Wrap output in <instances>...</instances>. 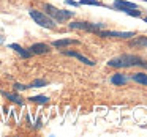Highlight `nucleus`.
<instances>
[{"instance_id":"nucleus-1","label":"nucleus","mask_w":147,"mask_h":137,"mask_svg":"<svg viewBox=\"0 0 147 137\" xmlns=\"http://www.w3.org/2000/svg\"><path fill=\"white\" fill-rule=\"evenodd\" d=\"M108 66L111 68H133V66H141V68H147V61H144L141 57L133 54H122L119 57H114L108 61Z\"/></svg>"},{"instance_id":"nucleus-2","label":"nucleus","mask_w":147,"mask_h":137,"mask_svg":"<svg viewBox=\"0 0 147 137\" xmlns=\"http://www.w3.org/2000/svg\"><path fill=\"white\" fill-rule=\"evenodd\" d=\"M45 11L49 17L55 21L57 24H62V22H67L70 17L74 16V11H68V10H60V8L54 7L51 3H45Z\"/></svg>"},{"instance_id":"nucleus-3","label":"nucleus","mask_w":147,"mask_h":137,"mask_svg":"<svg viewBox=\"0 0 147 137\" xmlns=\"http://www.w3.org/2000/svg\"><path fill=\"white\" fill-rule=\"evenodd\" d=\"M29 16L35 21V24H38L43 29H55V25H57V22L52 17H49L46 13H43V11H38V10H33L32 8V10H29Z\"/></svg>"},{"instance_id":"nucleus-4","label":"nucleus","mask_w":147,"mask_h":137,"mask_svg":"<svg viewBox=\"0 0 147 137\" xmlns=\"http://www.w3.org/2000/svg\"><path fill=\"white\" fill-rule=\"evenodd\" d=\"M105 27V24H95V22H86V21H74L68 24V29L71 30H84V32H98Z\"/></svg>"},{"instance_id":"nucleus-5","label":"nucleus","mask_w":147,"mask_h":137,"mask_svg":"<svg viewBox=\"0 0 147 137\" xmlns=\"http://www.w3.org/2000/svg\"><path fill=\"white\" fill-rule=\"evenodd\" d=\"M96 36H101V38H122V39H128V38H133L134 32H114V30H98L95 32Z\"/></svg>"},{"instance_id":"nucleus-6","label":"nucleus","mask_w":147,"mask_h":137,"mask_svg":"<svg viewBox=\"0 0 147 137\" xmlns=\"http://www.w3.org/2000/svg\"><path fill=\"white\" fill-rule=\"evenodd\" d=\"M112 8L117 11H122V13H128L131 10H139L138 3L134 2H128V0H114L112 2Z\"/></svg>"},{"instance_id":"nucleus-7","label":"nucleus","mask_w":147,"mask_h":137,"mask_svg":"<svg viewBox=\"0 0 147 137\" xmlns=\"http://www.w3.org/2000/svg\"><path fill=\"white\" fill-rule=\"evenodd\" d=\"M29 51L35 55H43V54L51 52V47H49V44H46V43H35V44H32L29 47Z\"/></svg>"},{"instance_id":"nucleus-8","label":"nucleus","mask_w":147,"mask_h":137,"mask_svg":"<svg viewBox=\"0 0 147 137\" xmlns=\"http://www.w3.org/2000/svg\"><path fill=\"white\" fill-rule=\"evenodd\" d=\"M63 55H67V57H74V58H78V60L82 61V63L87 65V66H95V61H92L90 58L84 57L82 54H79V52H76V51H63Z\"/></svg>"},{"instance_id":"nucleus-9","label":"nucleus","mask_w":147,"mask_h":137,"mask_svg":"<svg viewBox=\"0 0 147 137\" xmlns=\"http://www.w3.org/2000/svg\"><path fill=\"white\" fill-rule=\"evenodd\" d=\"M71 44L79 46L81 41H79V39H74V38H63V39H55V41H52V46L57 47V49H63V47L71 46Z\"/></svg>"},{"instance_id":"nucleus-10","label":"nucleus","mask_w":147,"mask_h":137,"mask_svg":"<svg viewBox=\"0 0 147 137\" xmlns=\"http://www.w3.org/2000/svg\"><path fill=\"white\" fill-rule=\"evenodd\" d=\"M8 47H10V49H13L14 52H18V54H19L22 58H30V57H32V52H30L29 49H24L21 44H16V43H11V44L8 46Z\"/></svg>"},{"instance_id":"nucleus-11","label":"nucleus","mask_w":147,"mask_h":137,"mask_svg":"<svg viewBox=\"0 0 147 137\" xmlns=\"http://www.w3.org/2000/svg\"><path fill=\"white\" fill-rule=\"evenodd\" d=\"M109 82H111L112 85H125V84L128 82V77L125 76V74H122V73H115V74H112V77L109 79Z\"/></svg>"},{"instance_id":"nucleus-12","label":"nucleus","mask_w":147,"mask_h":137,"mask_svg":"<svg viewBox=\"0 0 147 137\" xmlns=\"http://www.w3.org/2000/svg\"><path fill=\"white\" fill-rule=\"evenodd\" d=\"M2 96H5V98L8 99V101H11V102H16V104H19V106H22L24 104V99L21 98L19 95H18V93H11V92H3V90H2Z\"/></svg>"},{"instance_id":"nucleus-13","label":"nucleus","mask_w":147,"mask_h":137,"mask_svg":"<svg viewBox=\"0 0 147 137\" xmlns=\"http://www.w3.org/2000/svg\"><path fill=\"white\" fill-rule=\"evenodd\" d=\"M130 79L136 84H141V85H147V73H136Z\"/></svg>"},{"instance_id":"nucleus-14","label":"nucleus","mask_w":147,"mask_h":137,"mask_svg":"<svg viewBox=\"0 0 147 137\" xmlns=\"http://www.w3.org/2000/svg\"><path fill=\"white\" fill-rule=\"evenodd\" d=\"M131 46L134 47H147V36H139V38H133L130 41Z\"/></svg>"},{"instance_id":"nucleus-15","label":"nucleus","mask_w":147,"mask_h":137,"mask_svg":"<svg viewBox=\"0 0 147 137\" xmlns=\"http://www.w3.org/2000/svg\"><path fill=\"white\" fill-rule=\"evenodd\" d=\"M29 101H30V102H36V104H48V102H49V96H46V95L30 96Z\"/></svg>"},{"instance_id":"nucleus-16","label":"nucleus","mask_w":147,"mask_h":137,"mask_svg":"<svg viewBox=\"0 0 147 137\" xmlns=\"http://www.w3.org/2000/svg\"><path fill=\"white\" fill-rule=\"evenodd\" d=\"M48 85V80L46 79H35L32 84H29V88H41V87Z\"/></svg>"},{"instance_id":"nucleus-17","label":"nucleus","mask_w":147,"mask_h":137,"mask_svg":"<svg viewBox=\"0 0 147 137\" xmlns=\"http://www.w3.org/2000/svg\"><path fill=\"white\" fill-rule=\"evenodd\" d=\"M79 5H90V7H106L100 0H79Z\"/></svg>"},{"instance_id":"nucleus-18","label":"nucleus","mask_w":147,"mask_h":137,"mask_svg":"<svg viewBox=\"0 0 147 137\" xmlns=\"http://www.w3.org/2000/svg\"><path fill=\"white\" fill-rule=\"evenodd\" d=\"M13 87H14V90H16V92H24V90H29V85H26V84H19V82H16Z\"/></svg>"},{"instance_id":"nucleus-19","label":"nucleus","mask_w":147,"mask_h":137,"mask_svg":"<svg viewBox=\"0 0 147 137\" xmlns=\"http://www.w3.org/2000/svg\"><path fill=\"white\" fill-rule=\"evenodd\" d=\"M65 5H71V7H79V2H74V0H65Z\"/></svg>"},{"instance_id":"nucleus-20","label":"nucleus","mask_w":147,"mask_h":137,"mask_svg":"<svg viewBox=\"0 0 147 137\" xmlns=\"http://www.w3.org/2000/svg\"><path fill=\"white\" fill-rule=\"evenodd\" d=\"M36 129H38V128H41V118H38V120H36Z\"/></svg>"},{"instance_id":"nucleus-21","label":"nucleus","mask_w":147,"mask_h":137,"mask_svg":"<svg viewBox=\"0 0 147 137\" xmlns=\"http://www.w3.org/2000/svg\"><path fill=\"white\" fill-rule=\"evenodd\" d=\"M2 43H5V36L0 33V44H2Z\"/></svg>"},{"instance_id":"nucleus-22","label":"nucleus","mask_w":147,"mask_h":137,"mask_svg":"<svg viewBox=\"0 0 147 137\" xmlns=\"http://www.w3.org/2000/svg\"><path fill=\"white\" fill-rule=\"evenodd\" d=\"M144 22H146V24H147V16H146V17H144Z\"/></svg>"},{"instance_id":"nucleus-23","label":"nucleus","mask_w":147,"mask_h":137,"mask_svg":"<svg viewBox=\"0 0 147 137\" xmlns=\"http://www.w3.org/2000/svg\"><path fill=\"white\" fill-rule=\"evenodd\" d=\"M142 2H147V0H142Z\"/></svg>"}]
</instances>
